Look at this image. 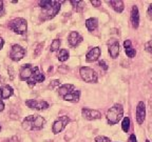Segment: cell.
Instances as JSON below:
<instances>
[{"label": "cell", "instance_id": "obj_1", "mask_svg": "<svg viewBox=\"0 0 152 142\" xmlns=\"http://www.w3.org/2000/svg\"><path fill=\"white\" fill-rule=\"evenodd\" d=\"M45 120L43 117L38 116V115H31V116L26 117V119L22 122V128L26 130H40L45 126Z\"/></svg>", "mask_w": 152, "mask_h": 142}, {"label": "cell", "instance_id": "obj_2", "mask_svg": "<svg viewBox=\"0 0 152 142\" xmlns=\"http://www.w3.org/2000/svg\"><path fill=\"white\" fill-rule=\"evenodd\" d=\"M124 115V109L121 106V104H114L113 106L110 107L107 111V121L110 125L116 124L121 121V119L123 118Z\"/></svg>", "mask_w": 152, "mask_h": 142}, {"label": "cell", "instance_id": "obj_3", "mask_svg": "<svg viewBox=\"0 0 152 142\" xmlns=\"http://www.w3.org/2000/svg\"><path fill=\"white\" fill-rule=\"evenodd\" d=\"M9 28L12 30L13 32H15L16 34L22 35V34L26 33V30H28V23H26V19H23V18H15L10 21Z\"/></svg>", "mask_w": 152, "mask_h": 142}, {"label": "cell", "instance_id": "obj_4", "mask_svg": "<svg viewBox=\"0 0 152 142\" xmlns=\"http://www.w3.org/2000/svg\"><path fill=\"white\" fill-rule=\"evenodd\" d=\"M79 74H80V77L83 78V81L89 83H96L97 82L98 76L96 74V72L94 71L91 67H88V66H83L79 70Z\"/></svg>", "mask_w": 152, "mask_h": 142}, {"label": "cell", "instance_id": "obj_5", "mask_svg": "<svg viewBox=\"0 0 152 142\" xmlns=\"http://www.w3.org/2000/svg\"><path fill=\"white\" fill-rule=\"evenodd\" d=\"M24 55H26V50L23 47L18 44H14L12 46L11 53H10V58L13 61H20L24 57Z\"/></svg>", "mask_w": 152, "mask_h": 142}, {"label": "cell", "instance_id": "obj_6", "mask_svg": "<svg viewBox=\"0 0 152 142\" xmlns=\"http://www.w3.org/2000/svg\"><path fill=\"white\" fill-rule=\"evenodd\" d=\"M70 122V118L68 116H61L57 119L54 123H53L52 130L54 134H58L60 133L64 128L66 126V124Z\"/></svg>", "mask_w": 152, "mask_h": 142}, {"label": "cell", "instance_id": "obj_7", "mask_svg": "<svg viewBox=\"0 0 152 142\" xmlns=\"http://www.w3.org/2000/svg\"><path fill=\"white\" fill-rule=\"evenodd\" d=\"M45 79V75L39 72V69H38L37 66H35V67H34L33 74H32L31 77L26 80V82H28V84L30 85V86H34L37 82H43Z\"/></svg>", "mask_w": 152, "mask_h": 142}, {"label": "cell", "instance_id": "obj_8", "mask_svg": "<svg viewBox=\"0 0 152 142\" xmlns=\"http://www.w3.org/2000/svg\"><path fill=\"white\" fill-rule=\"evenodd\" d=\"M62 2H64V1H56V3H55V4L53 5L52 7H51V9H45V13L42 14V17H41V19H42V20H49V19L54 18V17L57 15V13L59 12L60 3H62Z\"/></svg>", "mask_w": 152, "mask_h": 142}, {"label": "cell", "instance_id": "obj_9", "mask_svg": "<svg viewBox=\"0 0 152 142\" xmlns=\"http://www.w3.org/2000/svg\"><path fill=\"white\" fill-rule=\"evenodd\" d=\"M26 106L30 107V109H37V111H43V109H47L49 107V103L45 101H38V100L30 99L26 101Z\"/></svg>", "mask_w": 152, "mask_h": 142}, {"label": "cell", "instance_id": "obj_10", "mask_svg": "<svg viewBox=\"0 0 152 142\" xmlns=\"http://www.w3.org/2000/svg\"><path fill=\"white\" fill-rule=\"evenodd\" d=\"M108 51H109L110 56H111L113 59L117 58L119 54L118 40H116V39H111V40H109V42H108Z\"/></svg>", "mask_w": 152, "mask_h": 142}, {"label": "cell", "instance_id": "obj_11", "mask_svg": "<svg viewBox=\"0 0 152 142\" xmlns=\"http://www.w3.org/2000/svg\"><path fill=\"white\" fill-rule=\"evenodd\" d=\"M81 113H83V116L85 117L87 120H95V119L102 118V114L98 111H96V109L83 107V109H81Z\"/></svg>", "mask_w": 152, "mask_h": 142}, {"label": "cell", "instance_id": "obj_12", "mask_svg": "<svg viewBox=\"0 0 152 142\" xmlns=\"http://www.w3.org/2000/svg\"><path fill=\"white\" fill-rule=\"evenodd\" d=\"M146 118V107L145 103L142 101H140L136 107V121L138 124H142Z\"/></svg>", "mask_w": 152, "mask_h": 142}, {"label": "cell", "instance_id": "obj_13", "mask_svg": "<svg viewBox=\"0 0 152 142\" xmlns=\"http://www.w3.org/2000/svg\"><path fill=\"white\" fill-rule=\"evenodd\" d=\"M33 72H34V67L31 64H24L21 69H20V74H19L20 75V79L26 81L32 76Z\"/></svg>", "mask_w": 152, "mask_h": 142}, {"label": "cell", "instance_id": "obj_14", "mask_svg": "<svg viewBox=\"0 0 152 142\" xmlns=\"http://www.w3.org/2000/svg\"><path fill=\"white\" fill-rule=\"evenodd\" d=\"M130 21L133 28H138V25H140V13H138V9L136 5H133L132 9H131Z\"/></svg>", "mask_w": 152, "mask_h": 142}, {"label": "cell", "instance_id": "obj_15", "mask_svg": "<svg viewBox=\"0 0 152 142\" xmlns=\"http://www.w3.org/2000/svg\"><path fill=\"white\" fill-rule=\"evenodd\" d=\"M100 49L98 46H95L93 49H91L90 51L88 52L87 56H86V60L87 62H94L98 59L100 57Z\"/></svg>", "mask_w": 152, "mask_h": 142}, {"label": "cell", "instance_id": "obj_16", "mask_svg": "<svg viewBox=\"0 0 152 142\" xmlns=\"http://www.w3.org/2000/svg\"><path fill=\"white\" fill-rule=\"evenodd\" d=\"M81 41H83V37H81L77 32H71L69 37H68V42H69V44L73 47L77 46Z\"/></svg>", "mask_w": 152, "mask_h": 142}, {"label": "cell", "instance_id": "obj_17", "mask_svg": "<svg viewBox=\"0 0 152 142\" xmlns=\"http://www.w3.org/2000/svg\"><path fill=\"white\" fill-rule=\"evenodd\" d=\"M73 91H75V86L73 84H64L61 86H59V88H58V94H59V96H61L64 98L68 94L73 92Z\"/></svg>", "mask_w": 152, "mask_h": 142}, {"label": "cell", "instance_id": "obj_18", "mask_svg": "<svg viewBox=\"0 0 152 142\" xmlns=\"http://www.w3.org/2000/svg\"><path fill=\"white\" fill-rule=\"evenodd\" d=\"M124 46H125V52H126L127 56H128L129 58H133V57H135L136 51H135V49L132 46V43H131L130 40H125V42H124Z\"/></svg>", "mask_w": 152, "mask_h": 142}, {"label": "cell", "instance_id": "obj_19", "mask_svg": "<svg viewBox=\"0 0 152 142\" xmlns=\"http://www.w3.org/2000/svg\"><path fill=\"white\" fill-rule=\"evenodd\" d=\"M108 3L113 7V9L116 13H121L125 7L123 0H111V1H108Z\"/></svg>", "mask_w": 152, "mask_h": 142}, {"label": "cell", "instance_id": "obj_20", "mask_svg": "<svg viewBox=\"0 0 152 142\" xmlns=\"http://www.w3.org/2000/svg\"><path fill=\"white\" fill-rule=\"evenodd\" d=\"M79 97H80V92L75 90L72 93L66 95V97H64V99L66 100V101H70V102H73V103H76V102H78Z\"/></svg>", "mask_w": 152, "mask_h": 142}, {"label": "cell", "instance_id": "obj_21", "mask_svg": "<svg viewBox=\"0 0 152 142\" xmlns=\"http://www.w3.org/2000/svg\"><path fill=\"white\" fill-rule=\"evenodd\" d=\"M86 26L88 28L90 32H93L95 31L98 26V20L96 18H89L86 20Z\"/></svg>", "mask_w": 152, "mask_h": 142}, {"label": "cell", "instance_id": "obj_22", "mask_svg": "<svg viewBox=\"0 0 152 142\" xmlns=\"http://www.w3.org/2000/svg\"><path fill=\"white\" fill-rule=\"evenodd\" d=\"M1 91H2L3 99H7V98H10L13 95V88H11L10 85H4V86L1 88Z\"/></svg>", "mask_w": 152, "mask_h": 142}, {"label": "cell", "instance_id": "obj_23", "mask_svg": "<svg viewBox=\"0 0 152 142\" xmlns=\"http://www.w3.org/2000/svg\"><path fill=\"white\" fill-rule=\"evenodd\" d=\"M71 4L73 5L74 9H75L76 12H81L83 9V7H85V2L83 1H80V0H72L71 1Z\"/></svg>", "mask_w": 152, "mask_h": 142}, {"label": "cell", "instance_id": "obj_24", "mask_svg": "<svg viewBox=\"0 0 152 142\" xmlns=\"http://www.w3.org/2000/svg\"><path fill=\"white\" fill-rule=\"evenodd\" d=\"M57 57H58V60H59L60 62H64L69 59V52H68L66 49H62V50L59 51Z\"/></svg>", "mask_w": 152, "mask_h": 142}, {"label": "cell", "instance_id": "obj_25", "mask_svg": "<svg viewBox=\"0 0 152 142\" xmlns=\"http://www.w3.org/2000/svg\"><path fill=\"white\" fill-rule=\"evenodd\" d=\"M56 3V1H51V0H42V1H39V5L40 7H42L43 9H49L53 7V5Z\"/></svg>", "mask_w": 152, "mask_h": 142}, {"label": "cell", "instance_id": "obj_26", "mask_svg": "<svg viewBox=\"0 0 152 142\" xmlns=\"http://www.w3.org/2000/svg\"><path fill=\"white\" fill-rule=\"evenodd\" d=\"M121 128L125 133H128L129 130H130V118L129 117H125L123 120V123H121Z\"/></svg>", "mask_w": 152, "mask_h": 142}, {"label": "cell", "instance_id": "obj_27", "mask_svg": "<svg viewBox=\"0 0 152 142\" xmlns=\"http://www.w3.org/2000/svg\"><path fill=\"white\" fill-rule=\"evenodd\" d=\"M60 44H61V42H60V40H58V39L53 40L52 43H51L50 51L51 52H56V51H58L59 50V47H60Z\"/></svg>", "mask_w": 152, "mask_h": 142}, {"label": "cell", "instance_id": "obj_28", "mask_svg": "<svg viewBox=\"0 0 152 142\" xmlns=\"http://www.w3.org/2000/svg\"><path fill=\"white\" fill-rule=\"evenodd\" d=\"M95 142H111V139L104 136H97L95 138Z\"/></svg>", "mask_w": 152, "mask_h": 142}, {"label": "cell", "instance_id": "obj_29", "mask_svg": "<svg viewBox=\"0 0 152 142\" xmlns=\"http://www.w3.org/2000/svg\"><path fill=\"white\" fill-rule=\"evenodd\" d=\"M145 50L147 51L148 53L152 54V40H150V41H148V42H146V44H145Z\"/></svg>", "mask_w": 152, "mask_h": 142}, {"label": "cell", "instance_id": "obj_30", "mask_svg": "<svg viewBox=\"0 0 152 142\" xmlns=\"http://www.w3.org/2000/svg\"><path fill=\"white\" fill-rule=\"evenodd\" d=\"M42 47H43V43H39V44L37 45V47H36L35 53H34V56H38V55L40 54L41 50H42Z\"/></svg>", "mask_w": 152, "mask_h": 142}, {"label": "cell", "instance_id": "obj_31", "mask_svg": "<svg viewBox=\"0 0 152 142\" xmlns=\"http://www.w3.org/2000/svg\"><path fill=\"white\" fill-rule=\"evenodd\" d=\"M98 65H99L100 67H102L104 71H107V70H108V65H107V63H106V61H104V60H100V61L98 62Z\"/></svg>", "mask_w": 152, "mask_h": 142}, {"label": "cell", "instance_id": "obj_32", "mask_svg": "<svg viewBox=\"0 0 152 142\" xmlns=\"http://www.w3.org/2000/svg\"><path fill=\"white\" fill-rule=\"evenodd\" d=\"M59 84H60L59 80H53L52 82L50 83V85H49V86H50L51 88H54L55 86H57V85H59Z\"/></svg>", "mask_w": 152, "mask_h": 142}, {"label": "cell", "instance_id": "obj_33", "mask_svg": "<svg viewBox=\"0 0 152 142\" xmlns=\"http://www.w3.org/2000/svg\"><path fill=\"white\" fill-rule=\"evenodd\" d=\"M91 3H92V5H94L95 7H98L102 5V1H100V0H91Z\"/></svg>", "mask_w": 152, "mask_h": 142}, {"label": "cell", "instance_id": "obj_34", "mask_svg": "<svg viewBox=\"0 0 152 142\" xmlns=\"http://www.w3.org/2000/svg\"><path fill=\"white\" fill-rule=\"evenodd\" d=\"M147 15H148V18H149L150 20H152V4H150L149 7H148Z\"/></svg>", "mask_w": 152, "mask_h": 142}, {"label": "cell", "instance_id": "obj_35", "mask_svg": "<svg viewBox=\"0 0 152 142\" xmlns=\"http://www.w3.org/2000/svg\"><path fill=\"white\" fill-rule=\"evenodd\" d=\"M128 142H136V137H135V135H134V134H132V135L129 137Z\"/></svg>", "mask_w": 152, "mask_h": 142}, {"label": "cell", "instance_id": "obj_36", "mask_svg": "<svg viewBox=\"0 0 152 142\" xmlns=\"http://www.w3.org/2000/svg\"><path fill=\"white\" fill-rule=\"evenodd\" d=\"M3 45H4V40H3L1 37H0V50H2Z\"/></svg>", "mask_w": 152, "mask_h": 142}, {"label": "cell", "instance_id": "obj_37", "mask_svg": "<svg viewBox=\"0 0 152 142\" xmlns=\"http://www.w3.org/2000/svg\"><path fill=\"white\" fill-rule=\"evenodd\" d=\"M4 109V103L2 102V100H0V112H2Z\"/></svg>", "mask_w": 152, "mask_h": 142}, {"label": "cell", "instance_id": "obj_38", "mask_svg": "<svg viewBox=\"0 0 152 142\" xmlns=\"http://www.w3.org/2000/svg\"><path fill=\"white\" fill-rule=\"evenodd\" d=\"M9 70H10V75H11V79H13L14 78V75H13V70H12V67H9Z\"/></svg>", "mask_w": 152, "mask_h": 142}, {"label": "cell", "instance_id": "obj_39", "mask_svg": "<svg viewBox=\"0 0 152 142\" xmlns=\"http://www.w3.org/2000/svg\"><path fill=\"white\" fill-rule=\"evenodd\" d=\"M149 78H150V82L152 83V69L149 71Z\"/></svg>", "mask_w": 152, "mask_h": 142}, {"label": "cell", "instance_id": "obj_40", "mask_svg": "<svg viewBox=\"0 0 152 142\" xmlns=\"http://www.w3.org/2000/svg\"><path fill=\"white\" fill-rule=\"evenodd\" d=\"M149 109H150V112H151V114H152V100H150L149 101Z\"/></svg>", "mask_w": 152, "mask_h": 142}, {"label": "cell", "instance_id": "obj_41", "mask_svg": "<svg viewBox=\"0 0 152 142\" xmlns=\"http://www.w3.org/2000/svg\"><path fill=\"white\" fill-rule=\"evenodd\" d=\"M2 7H3V1H1V0H0V11L2 9Z\"/></svg>", "mask_w": 152, "mask_h": 142}, {"label": "cell", "instance_id": "obj_42", "mask_svg": "<svg viewBox=\"0 0 152 142\" xmlns=\"http://www.w3.org/2000/svg\"><path fill=\"white\" fill-rule=\"evenodd\" d=\"M2 99V91H1V88H0V100Z\"/></svg>", "mask_w": 152, "mask_h": 142}, {"label": "cell", "instance_id": "obj_43", "mask_svg": "<svg viewBox=\"0 0 152 142\" xmlns=\"http://www.w3.org/2000/svg\"><path fill=\"white\" fill-rule=\"evenodd\" d=\"M146 142H150V141H149V140H146Z\"/></svg>", "mask_w": 152, "mask_h": 142}, {"label": "cell", "instance_id": "obj_44", "mask_svg": "<svg viewBox=\"0 0 152 142\" xmlns=\"http://www.w3.org/2000/svg\"><path fill=\"white\" fill-rule=\"evenodd\" d=\"M0 130H1V126H0Z\"/></svg>", "mask_w": 152, "mask_h": 142}]
</instances>
